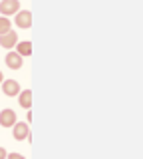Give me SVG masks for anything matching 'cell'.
<instances>
[{
	"instance_id": "cell-1",
	"label": "cell",
	"mask_w": 143,
	"mask_h": 159,
	"mask_svg": "<svg viewBox=\"0 0 143 159\" xmlns=\"http://www.w3.org/2000/svg\"><path fill=\"white\" fill-rule=\"evenodd\" d=\"M12 135L16 141H24V139H30V125L28 121H16L12 125Z\"/></svg>"
},
{
	"instance_id": "cell-13",
	"label": "cell",
	"mask_w": 143,
	"mask_h": 159,
	"mask_svg": "<svg viewBox=\"0 0 143 159\" xmlns=\"http://www.w3.org/2000/svg\"><path fill=\"white\" fill-rule=\"evenodd\" d=\"M2 80H4V76H2V72H0V84H2Z\"/></svg>"
},
{
	"instance_id": "cell-2",
	"label": "cell",
	"mask_w": 143,
	"mask_h": 159,
	"mask_svg": "<svg viewBox=\"0 0 143 159\" xmlns=\"http://www.w3.org/2000/svg\"><path fill=\"white\" fill-rule=\"evenodd\" d=\"M14 22H16L18 28L28 30L32 26V12L30 10H18V12L14 14Z\"/></svg>"
},
{
	"instance_id": "cell-8",
	"label": "cell",
	"mask_w": 143,
	"mask_h": 159,
	"mask_svg": "<svg viewBox=\"0 0 143 159\" xmlns=\"http://www.w3.org/2000/svg\"><path fill=\"white\" fill-rule=\"evenodd\" d=\"M18 103L24 109H30L32 107V89H24V92L18 93Z\"/></svg>"
},
{
	"instance_id": "cell-5",
	"label": "cell",
	"mask_w": 143,
	"mask_h": 159,
	"mask_svg": "<svg viewBox=\"0 0 143 159\" xmlns=\"http://www.w3.org/2000/svg\"><path fill=\"white\" fill-rule=\"evenodd\" d=\"M18 42H20V40H18V34L14 32V30H8L6 34H0V46L6 48V50H12Z\"/></svg>"
},
{
	"instance_id": "cell-7",
	"label": "cell",
	"mask_w": 143,
	"mask_h": 159,
	"mask_svg": "<svg viewBox=\"0 0 143 159\" xmlns=\"http://www.w3.org/2000/svg\"><path fill=\"white\" fill-rule=\"evenodd\" d=\"M4 64L10 70H20L22 68V56L18 52H8L6 58H4Z\"/></svg>"
},
{
	"instance_id": "cell-10",
	"label": "cell",
	"mask_w": 143,
	"mask_h": 159,
	"mask_svg": "<svg viewBox=\"0 0 143 159\" xmlns=\"http://www.w3.org/2000/svg\"><path fill=\"white\" fill-rule=\"evenodd\" d=\"M8 30H12V20H8L6 16H0V34H6Z\"/></svg>"
},
{
	"instance_id": "cell-3",
	"label": "cell",
	"mask_w": 143,
	"mask_h": 159,
	"mask_svg": "<svg viewBox=\"0 0 143 159\" xmlns=\"http://www.w3.org/2000/svg\"><path fill=\"white\" fill-rule=\"evenodd\" d=\"M18 10H20V2H18V0H0V14H2V16L10 18Z\"/></svg>"
},
{
	"instance_id": "cell-4",
	"label": "cell",
	"mask_w": 143,
	"mask_h": 159,
	"mask_svg": "<svg viewBox=\"0 0 143 159\" xmlns=\"http://www.w3.org/2000/svg\"><path fill=\"white\" fill-rule=\"evenodd\" d=\"M2 93L8 98H16L18 93H20V84L16 82V80H2Z\"/></svg>"
},
{
	"instance_id": "cell-11",
	"label": "cell",
	"mask_w": 143,
	"mask_h": 159,
	"mask_svg": "<svg viewBox=\"0 0 143 159\" xmlns=\"http://www.w3.org/2000/svg\"><path fill=\"white\" fill-rule=\"evenodd\" d=\"M6 157H8V159H26L24 155H20V153H8Z\"/></svg>"
},
{
	"instance_id": "cell-12",
	"label": "cell",
	"mask_w": 143,
	"mask_h": 159,
	"mask_svg": "<svg viewBox=\"0 0 143 159\" xmlns=\"http://www.w3.org/2000/svg\"><path fill=\"white\" fill-rule=\"evenodd\" d=\"M6 155H8V151L4 147H0V159H6Z\"/></svg>"
},
{
	"instance_id": "cell-9",
	"label": "cell",
	"mask_w": 143,
	"mask_h": 159,
	"mask_svg": "<svg viewBox=\"0 0 143 159\" xmlns=\"http://www.w3.org/2000/svg\"><path fill=\"white\" fill-rule=\"evenodd\" d=\"M14 48H16V52L20 54L22 58H26V56H30V54H32V42H28V40H26V42H18Z\"/></svg>"
},
{
	"instance_id": "cell-6",
	"label": "cell",
	"mask_w": 143,
	"mask_h": 159,
	"mask_svg": "<svg viewBox=\"0 0 143 159\" xmlns=\"http://www.w3.org/2000/svg\"><path fill=\"white\" fill-rule=\"evenodd\" d=\"M16 121H18V117H16V111H14V109L6 107V109L0 111V125L2 127H12Z\"/></svg>"
}]
</instances>
